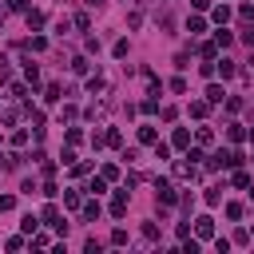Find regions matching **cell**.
I'll list each match as a JSON object with an SVG mask.
<instances>
[{"label":"cell","mask_w":254,"mask_h":254,"mask_svg":"<svg viewBox=\"0 0 254 254\" xmlns=\"http://www.w3.org/2000/svg\"><path fill=\"white\" fill-rule=\"evenodd\" d=\"M44 226H52L56 234H67V222H64V214H60V206H56V202H48V206H44Z\"/></svg>","instance_id":"6da1fadb"},{"label":"cell","mask_w":254,"mask_h":254,"mask_svg":"<svg viewBox=\"0 0 254 254\" xmlns=\"http://www.w3.org/2000/svg\"><path fill=\"white\" fill-rule=\"evenodd\" d=\"M175 179H179V183H194V179H198L194 163H190V159H175Z\"/></svg>","instance_id":"7a4b0ae2"},{"label":"cell","mask_w":254,"mask_h":254,"mask_svg":"<svg viewBox=\"0 0 254 254\" xmlns=\"http://www.w3.org/2000/svg\"><path fill=\"white\" fill-rule=\"evenodd\" d=\"M155 198H159L163 206H175V202H179V194H175V187H171L167 179H159V183H155Z\"/></svg>","instance_id":"3957f363"},{"label":"cell","mask_w":254,"mask_h":254,"mask_svg":"<svg viewBox=\"0 0 254 254\" xmlns=\"http://www.w3.org/2000/svg\"><path fill=\"white\" fill-rule=\"evenodd\" d=\"M194 238H198V242H202V238H214V218H210V214L194 218Z\"/></svg>","instance_id":"277c9868"},{"label":"cell","mask_w":254,"mask_h":254,"mask_svg":"<svg viewBox=\"0 0 254 254\" xmlns=\"http://www.w3.org/2000/svg\"><path fill=\"white\" fill-rule=\"evenodd\" d=\"M111 214H115V218H123V214H127V187H123V190H115V198H111Z\"/></svg>","instance_id":"5b68a950"},{"label":"cell","mask_w":254,"mask_h":254,"mask_svg":"<svg viewBox=\"0 0 254 254\" xmlns=\"http://www.w3.org/2000/svg\"><path fill=\"white\" fill-rule=\"evenodd\" d=\"M214 71H222V79H230V75H238V64H234V60H226V56H222V60H218V64H214Z\"/></svg>","instance_id":"8992f818"},{"label":"cell","mask_w":254,"mask_h":254,"mask_svg":"<svg viewBox=\"0 0 254 254\" xmlns=\"http://www.w3.org/2000/svg\"><path fill=\"white\" fill-rule=\"evenodd\" d=\"M171 147H179V151H187V147H190V131H187V127H179V131L171 135Z\"/></svg>","instance_id":"52a82bcc"},{"label":"cell","mask_w":254,"mask_h":254,"mask_svg":"<svg viewBox=\"0 0 254 254\" xmlns=\"http://www.w3.org/2000/svg\"><path fill=\"white\" fill-rule=\"evenodd\" d=\"M226 139H230V143H242V139H246V127H242V123H226Z\"/></svg>","instance_id":"ba28073f"},{"label":"cell","mask_w":254,"mask_h":254,"mask_svg":"<svg viewBox=\"0 0 254 254\" xmlns=\"http://www.w3.org/2000/svg\"><path fill=\"white\" fill-rule=\"evenodd\" d=\"M210 20H214V24H226V20H230V8H226V4H214V8H210Z\"/></svg>","instance_id":"9c48e42d"},{"label":"cell","mask_w":254,"mask_h":254,"mask_svg":"<svg viewBox=\"0 0 254 254\" xmlns=\"http://www.w3.org/2000/svg\"><path fill=\"white\" fill-rule=\"evenodd\" d=\"M107 87V79H103V71H95V75H87V91L95 95V91H103Z\"/></svg>","instance_id":"30bf717a"},{"label":"cell","mask_w":254,"mask_h":254,"mask_svg":"<svg viewBox=\"0 0 254 254\" xmlns=\"http://www.w3.org/2000/svg\"><path fill=\"white\" fill-rule=\"evenodd\" d=\"M103 115H107V107H103V103H87V111H83V119H91V123H95V119H103Z\"/></svg>","instance_id":"8fae6325"},{"label":"cell","mask_w":254,"mask_h":254,"mask_svg":"<svg viewBox=\"0 0 254 254\" xmlns=\"http://www.w3.org/2000/svg\"><path fill=\"white\" fill-rule=\"evenodd\" d=\"M119 143H123L119 127H107V131H103V147H119Z\"/></svg>","instance_id":"7c38bea8"},{"label":"cell","mask_w":254,"mask_h":254,"mask_svg":"<svg viewBox=\"0 0 254 254\" xmlns=\"http://www.w3.org/2000/svg\"><path fill=\"white\" fill-rule=\"evenodd\" d=\"M64 206H67V210L83 206V194H79V190H64Z\"/></svg>","instance_id":"4fadbf2b"},{"label":"cell","mask_w":254,"mask_h":254,"mask_svg":"<svg viewBox=\"0 0 254 254\" xmlns=\"http://www.w3.org/2000/svg\"><path fill=\"white\" fill-rule=\"evenodd\" d=\"M79 210H83V222H95V218H99V202H95V198H91V202H83Z\"/></svg>","instance_id":"5bb4252c"},{"label":"cell","mask_w":254,"mask_h":254,"mask_svg":"<svg viewBox=\"0 0 254 254\" xmlns=\"http://www.w3.org/2000/svg\"><path fill=\"white\" fill-rule=\"evenodd\" d=\"M187 32H190V36L206 32V20H202V16H190V20H187Z\"/></svg>","instance_id":"9a60e30c"},{"label":"cell","mask_w":254,"mask_h":254,"mask_svg":"<svg viewBox=\"0 0 254 254\" xmlns=\"http://www.w3.org/2000/svg\"><path fill=\"white\" fill-rule=\"evenodd\" d=\"M214 44H218V48H230V44H234V36H230V32L218 24V32H214Z\"/></svg>","instance_id":"2e32d148"},{"label":"cell","mask_w":254,"mask_h":254,"mask_svg":"<svg viewBox=\"0 0 254 254\" xmlns=\"http://www.w3.org/2000/svg\"><path fill=\"white\" fill-rule=\"evenodd\" d=\"M222 99H226V91H222L218 83H210V87H206V103H222Z\"/></svg>","instance_id":"e0dca14e"},{"label":"cell","mask_w":254,"mask_h":254,"mask_svg":"<svg viewBox=\"0 0 254 254\" xmlns=\"http://www.w3.org/2000/svg\"><path fill=\"white\" fill-rule=\"evenodd\" d=\"M206 111H210L206 99H194V103H190V115H194V119H206Z\"/></svg>","instance_id":"ac0fdd59"},{"label":"cell","mask_w":254,"mask_h":254,"mask_svg":"<svg viewBox=\"0 0 254 254\" xmlns=\"http://www.w3.org/2000/svg\"><path fill=\"white\" fill-rule=\"evenodd\" d=\"M155 139H159V131H155V127H139V143L155 147Z\"/></svg>","instance_id":"d6986e66"},{"label":"cell","mask_w":254,"mask_h":254,"mask_svg":"<svg viewBox=\"0 0 254 254\" xmlns=\"http://www.w3.org/2000/svg\"><path fill=\"white\" fill-rule=\"evenodd\" d=\"M36 226H40L36 214H24V218H20V230H24V234H36Z\"/></svg>","instance_id":"ffe728a7"},{"label":"cell","mask_w":254,"mask_h":254,"mask_svg":"<svg viewBox=\"0 0 254 254\" xmlns=\"http://www.w3.org/2000/svg\"><path fill=\"white\" fill-rule=\"evenodd\" d=\"M87 67H91L87 56H75V60H71V71H75V75H87Z\"/></svg>","instance_id":"44dd1931"},{"label":"cell","mask_w":254,"mask_h":254,"mask_svg":"<svg viewBox=\"0 0 254 254\" xmlns=\"http://www.w3.org/2000/svg\"><path fill=\"white\" fill-rule=\"evenodd\" d=\"M230 183H234V187H250V175H246L242 167H234V175H230Z\"/></svg>","instance_id":"7402d4cb"},{"label":"cell","mask_w":254,"mask_h":254,"mask_svg":"<svg viewBox=\"0 0 254 254\" xmlns=\"http://www.w3.org/2000/svg\"><path fill=\"white\" fill-rule=\"evenodd\" d=\"M28 28H32V32L44 28V12H32V8H28Z\"/></svg>","instance_id":"603a6c76"},{"label":"cell","mask_w":254,"mask_h":254,"mask_svg":"<svg viewBox=\"0 0 254 254\" xmlns=\"http://www.w3.org/2000/svg\"><path fill=\"white\" fill-rule=\"evenodd\" d=\"M198 56H202V60H214V56H218V44H214V40H210V44H202V48H198Z\"/></svg>","instance_id":"cb8c5ba5"},{"label":"cell","mask_w":254,"mask_h":254,"mask_svg":"<svg viewBox=\"0 0 254 254\" xmlns=\"http://www.w3.org/2000/svg\"><path fill=\"white\" fill-rule=\"evenodd\" d=\"M24 75H28V83H32V87L40 83V67H36V64H24Z\"/></svg>","instance_id":"d4e9b609"},{"label":"cell","mask_w":254,"mask_h":254,"mask_svg":"<svg viewBox=\"0 0 254 254\" xmlns=\"http://www.w3.org/2000/svg\"><path fill=\"white\" fill-rule=\"evenodd\" d=\"M64 139H67V147H79V143H83V131H79V127H71Z\"/></svg>","instance_id":"484cf974"},{"label":"cell","mask_w":254,"mask_h":254,"mask_svg":"<svg viewBox=\"0 0 254 254\" xmlns=\"http://www.w3.org/2000/svg\"><path fill=\"white\" fill-rule=\"evenodd\" d=\"M87 190H91V194H103V190H107V179H103V175H99V179H91V183H87Z\"/></svg>","instance_id":"4316f807"},{"label":"cell","mask_w":254,"mask_h":254,"mask_svg":"<svg viewBox=\"0 0 254 254\" xmlns=\"http://www.w3.org/2000/svg\"><path fill=\"white\" fill-rule=\"evenodd\" d=\"M218 202H222V187H210L206 190V206H218Z\"/></svg>","instance_id":"83f0119b"},{"label":"cell","mask_w":254,"mask_h":254,"mask_svg":"<svg viewBox=\"0 0 254 254\" xmlns=\"http://www.w3.org/2000/svg\"><path fill=\"white\" fill-rule=\"evenodd\" d=\"M226 218L238 222V218H242V202H226Z\"/></svg>","instance_id":"f1b7e54d"},{"label":"cell","mask_w":254,"mask_h":254,"mask_svg":"<svg viewBox=\"0 0 254 254\" xmlns=\"http://www.w3.org/2000/svg\"><path fill=\"white\" fill-rule=\"evenodd\" d=\"M71 24H75L79 32H87V28H91V20H87V12H75V20H71Z\"/></svg>","instance_id":"f546056e"},{"label":"cell","mask_w":254,"mask_h":254,"mask_svg":"<svg viewBox=\"0 0 254 254\" xmlns=\"http://www.w3.org/2000/svg\"><path fill=\"white\" fill-rule=\"evenodd\" d=\"M24 48H32V52H44V48H48V40H44V36H32Z\"/></svg>","instance_id":"4dcf8cb0"},{"label":"cell","mask_w":254,"mask_h":254,"mask_svg":"<svg viewBox=\"0 0 254 254\" xmlns=\"http://www.w3.org/2000/svg\"><path fill=\"white\" fill-rule=\"evenodd\" d=\"M44 99L56 103V99H60V83H48V87H44Z\"/></svg>","instance_id":"1f68e13d"},{"label":"cell","mask_w":254,"mask_h":254,"mask_svg":"<svg viewBox=\"0 0 254 254\" xmlns=\"http://www.w3.org/2000/svg\"><path fill=\"white\" fill-rule=\"evenodd\" d=\"M194 139H198V147H206L214 135H210V127H198V131H194Z\"/></svg>","instance_id":"d6a6232c"},{"label":"cell","mask_w":254,"mask_h":254,"mask_svg":"<svg viewBox=\"0 0 254 254\" xmlns=\"http://www.w3.org/2000/svg\"><path fill=\"white\" fill-rule=\"evenodd\" d=\"M99 175H103V179H107V183H115V179H119V167H115V163H107V167H103V171H99Z\"/></svg>","instance_id":"836d02e7"},{"label":"cell","mask_w":254,"mask_h":254,"mask_svg":"<svg viewBox=\"0 0 254 254\" xmlns=\"http://www.w3.org/2000/svg\"><path fill=\"white\" fill-rule=\"evenodd\" d=\"M143 238L155 242V238H159V226H155V222H143Z\"/></svg>","instance_id":"e575fe53"},{"label":"cell","mask_w":254,"mask_h":254,"mask_svg":"<svg viewBox=\"0 0 254 254\" xmlns=\"http://www.w3.org/2000/svg\"><path fill=\"white\" fill-rule=\"evenodd\" d=\"M111 246H127V230L115 226V230H111Z\"/></svg>","instance_id":"d590c367"},{"label":"cell","mask_w":254,"mask_h":254,"mask_svg":"<svg viewBox=\"0 0 254 254\" xmlns=\"http://www.w3.org/2000/svg\"><path fill=\"white\" fill-rule=\"evenodd\" d=\"M111 56H115V60H123V56H127V40H115V48H111Z\"/></svg>","instance_id":"8d00e7d4"},{"label":"cell","mask_w":254,"mask_h":254,"mask_svg":"<svg viewBox=\"0 0 254 254\" xmlns=\"http://www.w3.org/2000/svg\"><path fill=\"white\" fill-rule=\"evenodd\" d=\"M238 16H242V20L250 24V20H254V4H242V8H238Z\"/></svg>","instance_id":"74e56055"},{"label":"cell","mask_w":254,"mask_h":254,"mask_svg":"<svg viewBox=\"0 0 254 254\" xmlns=\"http://www.w3.org/2000/svg\"><path fill=\"white\" fill-rule=\"evenodd\" d=\"M171 91H179V95H183V91H187V79H183V75H175V79H171Z\"/></svg>","instance_id":"f35d334b"},{"label":"cell","mask_w":254,"mask_h":254,"mask_svg":"<svg viewBox=\"0 0 254 254\" xmlns=\"http://www.w3.org/2000/svg\"><path fill=\"white\" fill-rule=\"evenodd\" d=\"M167 155H171V147H167V143H159V139H155V159H167Z\"/></svg>","instance_id":"ab89813d"},{"label":"cell","mask_w":254,"mask_h":254,"mask_svg":"<svg viewBox=\"0 0 254 254\" xmlns=\"http://www.w3.org/2000/svg\"><path fill=\"white\" fill-rule=\"evenodd\" d=\"M12 206H16V198L12 194H0V210H12Z\"/></svg>","instance_id":"60d3db41"},{"label":"cell","mask_w":254,"mask_h":254,"mask_svg":"<svg viewBox=\"0 0 254 254\" xmlns=\"http://www.w3.org/2000/svg\"><path fill=\"white\" fill-rule=\"evenodd\" d=\"M8 8H16V12H28V0H8Z\"/></svg>","instance_id":"b9f144b4"},{"label":"cell","mask_w":254,"mask_h":254,"mask_svg":"<svg viewBox=\"0 0 254 254\" xmlns=\"http://www.w3.org/2000/svg\"><path fill=\"white\" fill-rule=\"evenodd\" d=\"M242 44H250V48H254V28H246V32H242Z\"/></svg>","instance_id":"7bdbcfd3"},{"label":"cell","mask_w":254,"mask_h":254,"mask_svg":"<svg viewBox=\"0 0 254 254\" xmlns=\"http://www.w3.org/2000/svg\"><path fill=\"white\" fill-rule=\"evenodd\" d=\"M83 4H87V8H99V4H103V0H83Z\"/></svg>","instance_id":"ee69618b"},{"label":"cell","mask_w":254,"mask_h":254,"mask_svg":"<svg viewBox=\"0 0 254 254\" xmlns=\"http://www.w3.org/2000/svg\"><path fill=\"white\" fill-rule=\"evenodd\" d=\"M4 20H8V8H4V4H0V24H4Z\"/></svg>","instance_id":"f6af8a7d"},{"label":"cell","mask_w":254,"mask_h":254,"mask_svg":"<svg viewBox=\"0 0 254 254\" xmlns=\"http://www.w3.org/2000/svg\"><path fill=\"white\" fill-rule=\"evenodd\" d=\"M246 139H250V143H254V127H250V131H246Z\"/></svg>","instance_id":"bcb514c9"},{"label":"cell","mask_w":254,"mask_h":254,"mask_svg":"<svg viewBox=\"0 0 254 254\" xmlns=\"http://www.w3.org/2000/svg\"><path fill=\"white\" fill-rule=\"evenodd\" d=\"M246 190H250V202H254V187H246Z\"/></svg>","instance_id":"7dc6e473"}]
</instances>
